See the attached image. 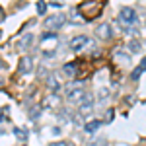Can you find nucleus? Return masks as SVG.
Listing matches in <instances>:
<instances>
[{
	"label": "nucleus",
	"instance_id": "f257e3e1",
	"mask_svg": "<svg viewBox=\"0 0 146 146\" xmlns=\"http://www.w3.org/2000/svg\"><path fill=\"white\" fill-rule=\"evenodd\" d=\"M64 23H66V14H62V12H56V14H53V16L45 18V22H43V27H45L47 31H56V29H60Z\"/></svg>",
	"mask_w": 146,
	"mask_h": 146
},
{
	"label": "nucleus",
	"instance_id": "f03ea898",
	"mask_svg": "<svg viewBox=\"0 0 146 146\" xmlns=\"http://www.w3.org/2000/svg\"><path fill=\"white\" fill-rule=\"evenodd\" d=\"M117 20L123 23L125 27H129V25H135V23H136L138 16H136V10H135V8H131V6H123V8L119 10Z\"/></svg>",
	"mask_w": 146,
	"mask_h": 146
},
{
	"label": "nucleus",
	"instance_id": "7ed1b4c3",
	"mask_svg": "<svg viewBox=\"0 0 146 146\" xmlns=\"http://www.w3.org/2000/svg\"><path fill=\"white\" fill-rule=\"evenodd\" d=\"M90 43H92V41H90V37H88V35L80 33V35H74V37L70 39L68 47H70V51H72V53H82V51L90 45Z\"/></svg>",
	"mask_w": 146,
	"mask_h": 146
},
{
	"label": "nucleus",
	"instance_id": "20e7f679",
	"mask_svg": "<svg viewBox=\"0 0 146 146\" xmlns=\"http://www.w3.org/2000/svg\"><path fill=\"white\" fill-rule=\"evenodd\" d=\"M94 111V96L86 92V96H84V100L78 103V113L82 117H88L90 113Z\"/></svg>",
	"mask_w": 146,
	"mask_h": 146
},
{
	"label": "nucleus",
	"instance_id": "39448f33",
	"mask_svg": "<svg viewBox=\"0 0 146 146\" xmlns=\"http://www.w3.org/2000/svg\"><path fill=\"white\" fill-rule=\"evenodd\" d=\"M31 70H33V56L23 55L20 58V62H18V72L22 76H25V74H31Z\"/></svg>",
	"mask_w": 146,
	"mask_h": 146
},
{
	"label": "nucleus",
	"instance_id": "423d86ee",
	"mask_svg": "<svg viewBox=\"0 0 146 146\" xmlns=\"http://www.w3.org/2000/svg\"><path fill=\"white\" fill-rule=\"evenodd\" d=\"M96 35H98V39H101V41H109L113 37V27L109 23H100L96 27Z\"/></svg>",
	"mask_w": 146,
	"mask_h": 146
},
{
	"label": "nucleus",
	"instance_id": "0eeeda50",
	"mask_svg": "<svg viewBox=\"0 0 146 146\" xmlns=\"http://www.w3.org/2000/svg\"><path fill=\"white\" fill-rule=\"evenodd\" d=\"M33 41H35V37H33V33H25L23 37H20L18 39V51H29L31 47H33Z\"/></svg>",
	"mask_w": 146,
	"mask_h": 146
},
{
	"label": "nucleus",
	"instance_id": "6e6552de",
	"mask_svg": "<svg viewBox=\"0 0 146 146\" xmlns=\"http://www.w3.org/2000/svg\"><path fill=\"white\" fill-rule=\"evenodd\" d=\"M101 125H103V121L101 119H94V121H88V123H84V133H88V135H96L98 131L101 129Z\"/></svg>",
	"mask_w": 146,
	"mask_h": 146
},
{
	"label": "nucleus",
	"instance_id": "1a4fd4ad",
	"mask_svg": "<svg viewBox=\"0 0 146 146\" xmlns=\"http://www.w3.org/2000/svg\"><path fill=\"white\" fill-rule=\"evenodd\" d=\"M66 22H68V23H76V25H80V23H84L86 20H84V16L80 14L78 8H72V10L66 14Z\"/></svg>",
	"mask_w": 146,
	"mask_h": 146
},
{
	"label": "nucleus",
	"instance_id": "9d476101",
	"mask_svg": "<svg viewBox=\"0 0 146 146\" xmlns=\"http://www.w3.org/2000/svg\"><path fill=\"white\" fill-rule=\"evenodd\" d=\"M84 96H86V90L84 88H78V90H72L66 94V100L70 103H80V101L84 100Z\"/></svg>",
	"mask_w": 146,
	"mask_h": 146
},
{
	"label": "nucleus",
	"instance_id": "9b49d317",
	"mask_svg": "<svg viewBox=\"0 0 146 146\" xmlns=\"http://www.w3.org/2000/svg\"><path fill=\"white\" fill-rule=\"evenodd\" d=\"M45 82H47V88H49V92H51V94H58V90H60V84H58V80H56L55 74H49Z\"/></svg>",
	"mask_w": 146,
	"mask_h": 146
},
{
	"label": "nucleus",
	"instance_id": "f8f14e48",
	"mask_svg": "<svg viewBox=\"0 0 146 146\" xmlns=\"http://www.w3.org/2000/svg\"><path fill=\"white\" fill-rule=\"evenodd\" d=\"M72 119H74V115H72V111H70L68 107H62V109H58V121H60L62 125L72 123Z\"/></svg>",
	"mask_w": 146,
	"mask_h": 146
},
{
	"label": "nucleus",
	"instance_id": "ddd939ff",
	"mask_svg": "<svg viewBox=\"0 0 146 146\" xmlns=\"http://www.w3.org/2000/svg\"><path fill=\"white\" fill-rule=\"evenodd\" d=\"M55 105H58V96H56V94H49L45 100H43V103H41L43 109H51V107H55Z\"/></svg>",
	"mask_w": 146,
	"mask_h": 146
},
{
	"label": "nucleus",
	"instance_id": "4468645a",
	"mask_svg": "<svg viewBox=\"0 0 146 146\" xmlns=\"http://www.w3.org/2000/svg\"><path fill=\"white\" fill-rule=\"evenodd\" d=\"M62 74H64L66 78H74V76L78 74L76 64H74V62H66V64H62Z\"/></svg>",
	"mask_w": 146,
	"mask_h": 146
},
{
	"label": "nucleus",
	"instance_id": "2eb2a0df",
	"mask_svg": "<svg viewBox=\"0 0 146 146\" xmlns=\"http://www.w3.org/2000/svg\"><path fill=\"white\" fill-rule=\"evenodd\" d=\"M14 136L20 140V142H27V138H29V133H27V129H22V127H14Z\"/></svg>",
	"mask_w": 146,
	"mask_h": 146
},
{
	"label": "nucleus",
	"instance_id": "dca6fc26",
	"mask_svg": "<svg viewBox=\"0 0 146 146\" xmlns=\"http://www.w3.org/2000/svg\"><path fill=\"white\" fill-rule=\"evenodd\" d=\"M127 51H129V55H136V53L142 51V45H140L136 39H131V41L127 43Z\"/></svg>",
	"mask_w": 146,
	"mask_h": 146
},
{
	"label": "nucleus",
	"instance_id": "f3484780",
	"mask_svg": "<svg viewBox=\"0 0 146 146\" xmlns=\"http://www.w3.org/2000/svg\"><path fill=\"white\" fill-rule=\"evenodd\" d=\"M88 146H109V140L105 136H92L88 140Z\"/></svg>",
	"mask_w": 146,
	"mask_h": 146
},
{
	"label": "nucleus",
	"instance_id": "a211bd4d",
	"mask_svg": "<svg viewBox=\"0 0 146 146\" xmlns=\"http://www.w3.org/2000/svg\"><path fill=\"white\" fill-rule=\"evenodd\" d=\"M41 113H43V107H41V105H31V107H29V119H31L33 123H37V119L41 117Z\"/></svg>",
	"mask_w": 146,
	"mask_h": 146
},
{
	"label": "nucleus",
	"instance_id": "6ab92c4d",
	"mask_svg": "<svg viewBox=\"0 0 146 146\" xmlns=\"http://www.w3.org/2000/svg\"><path fill=\"white\" fill-rule=\"evenodd\" d=\"M78 88H84V82L82 80H72V82H68L66 86H64V92H72V90H78Z\"/></svg>",
	"mask_w": 146,
	"mask_h": 146
},
{
	"label": "nucleus",
	"instance_id": "aec40b11",
	"mask_svg": "<svg viewBox=\"0 0 146 146\" xmlns=\"http://www.w3.org/2000/svg\"><path fill=\"white\" fill-rule=\"evenodd\" d=\"M35 8H37V14H39V16H45V14H47V8H49V4H47L45 0H37Z\"/></svg>",
	"mask_w": 146,
	"mask_h": 146
},
{
	"label": "nucleus",
	"instance_id": "412c9836",
	"mask_svg": "<svg viewBox=\"0 0 146 146\" xmlns=\"http://www.w3.org/2000/svg\"><path fill=\"white\" fill-rule=\"evenodd\" d=\"M142 74H144V70H142V68H140V66H136L135 70H133V72H131V80H133V82H138V80H140V76H142Z\"/></svg>",
	"mask_w": 146,
	"mask_h": 146
},
{
	"label": "nucleus",
	"instance_id": "4be33fe9",
	"mask_svg": "<svg viewBox=\"0 0 146 146\" xmlns=\"http://www.w3.org/2000/svg\"><path fill=\"white\" fill-rule=\"evenodd\" d=\"M113 56H115V58H121L123 62H129V60H131V55H129V53H125V51H115Z\"/></svg>",
	"mask_w": 146,
	"mask_h": 146
},
{
	"label": "nucleus",
	"instance_id": "5701e85b",
	"mask_svg": "<svg viewBox=\"0 0 146 146\" xmlns=\"http://www.w3.org/2000/svg\"><path fill=\"white\" fill-rule=\"evenodd\" d=\"M41 41H56V33L55 31H45L41 35Z\"/></svg>",
	"mask_w": 146,
	"mask_h": 146
},
{
	"label": "nucleus",
	"instance_id": "b1692460",
	"mask_svg": "<svg viewBox=\"0 0 146 146\" xmlns=\"http://www.w3.org/2000/svg\"><path fill=\"white\" fill-rule=\"evenodd\" d=\"M113 119H115V109H113V107H109V109L105 111V119H103V123H111Z\"/></svg>",
	"mask_w": 146,
	"mask_h": 146
},
{
	"label": "nucleus",
	"instance_id": "393cba45",
	"mask_svg": "<svg viewBox=\"0 0 146 146\" xmlns=\"http://www.w3.org/2000/svg\"><path fill=\"white\" fill-rule=\"evenodd\" d=\"M105 98H109V88H100L98 90V100H105Z\"/></svg>",
	"mask_w": 146,
	"mask_h": 146
},
{
	"label": "nucleus",
	"instance_id": "a878e982",
	"mask_svg": "<svg viewBox=\"0 0 146 146\" xmlns=\"http://www.w3.org/2000/svg\"><path fill=\"white\" fill-rule=\"evenodd\" d=\"M125 33H127V35H136V33H138V29H135L133 25H129V27H125Z\"/></svg>",
	"mask_w": 146,
	"mask_h": 146
},
{
	"label": "nucleus",
	"instance_id": "bb28decb",
	"mask_svg": "<svg viewBox=\"0 0 146 146\" xmlns=\"http://www.w3.org/2000/svg\"><path fill=\"white\" fill-rule=\"evenodd\" d=\"M49 146H70L66 140H55V142H49Z\"/></svg>",
	"mask_w": 146,
	"mask_h": 146
},
{
	"label": "nucleus",
	"instance_id": "cd10ccee",
	"mask_svg": "<svg viewBox=\"0 0 146 146\" xmlns=\"http://www.w3.org/2000/svg\"><path fill=\"white\" fill-rule=\"evenodd\" d=\"M51 6H53V8H60V6H62V2H58V0H55V2H51Z\"/></svg>",
	"mask_w": 146,
	"mask_h": 146
},
{
	"label": "nucleus",
	"instance_id": "c85d7f7f",
	"mask_svg": "<svg viewBox=\"0 0 146 146\" xmlns=\"http://www.w3.org/2000/svg\"><path fill=\"white\" fill-rule=\"evenodd\" d=\"M138 66L142 68V70H146V56H144V58H142V60H140V64H138Z\"/></svg>",
	"mask_w": 146,
	"mask_h": 146
},
{
	"label": "nucleus",
	"instance_id": "c756f323",
	"mask_svg": "<svg viewBox=\"0 0 146 146\" xmlns=\"http://www.w3.org/2000/svg\"><path fill=\"white\" fill-rule=\"evenodd\" d=\"M4 133H6V131H4V129H2V127H0V136L4 135Z\"/></svg>",
	"mask_w": 146,
	"mask_h": 146
},
{
	"label": "nucleus",
	"instance_id": "7c9ffc66",
	"mask_svg": "<svg viewBox=\"0 0 146 146\" xmlns=\"http://www.w3.org/2000/svg\"><path fill=\"white\" fill-rule=\"evenodd\" d=\"M2 18H4V12H2V8H0V20H2Z\"/></svg>",
	"mask_w": 146,
	"mask_h": 146
},
{
	"label": "nucleus",
	"instance_id": "2f4dec72",
	"mask_svg": "<svg viewBox=\"0 0 146 146\" xmlns=\"http://www.w3.org/2000/svg\"><path fill=\"white\" fill-rule=\"evenodd\" d=\"M0 39H2V29H0Z\"/></svg>",
	"mask_w": 146,
	"mask_h": 146
},
{
	"label": "nucleus",
	"instance_id": "473e14b6",
	"mask_svg": "<svg viewBox=\"0 0 146 146\" xmlns=\"http://www.w3.org/2000/svg\"><path fill=\"white\" fill-rule=\"evenodd\" d=\"M23 146H25V144H23Z\"/></svg>",
	"mask_w": 146,
	"mask_h": 146
},
{
	"label": "nucleus",
	"instance_id": "72a5a7b5",
	"mask_svg": "<svg viewBox=\"0 0 146 146\" xmlns=\"http://www.w3.org/2000/svg\"><path fill=\"white\" fill-rule=\"evenodd\" d=\"M70 146H72V144H70Z\"/></svg>",
	"mask_w": 146,
	"mask_h": 146
}]
</instances>
